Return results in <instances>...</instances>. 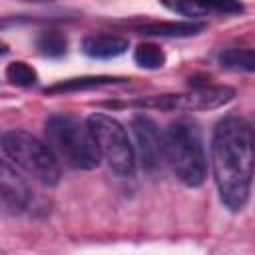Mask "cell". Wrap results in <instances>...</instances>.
<instances>
[{"label": "cell", "mask_w": 255, "mask_h": 255, "mask_svg": "<svg viewBox=\"0 0 255 255\" xmlns=\"http://www.w3.org/2000/svg\"><path fill=\"white\" fill-rule=\"evenodd\" d=\"M235 98L229 86H213L207 82L191 86L189 94H177V110H217Z\"/></svg>", "instance_id": "ba28073f"}, {"label": "cell", "mask_w": 255, "mask_h": 255, "mask_svg": "<svg viewBox=\"0 0 255 255\" xmlns=\"http://www.w3.org/2000/svg\"><path fill=\"white\" fill-rule=\"evenodd\" d=\"M6 80L18 88H32L38 82V72L30 64L16 60L6 66Z\"/></svg>", "instance_id": "2e32d148"}, {"label": "cell", "mask_w": 255, "mask_h": 255, "mask_svg": "<svg viewBox=\"0 0 255 255\" xmlns=\"http://www.w3.org/2000/svg\"><path fill=\"white\" fill-rule=\"evenodd\" d=\"M161 4L187 20H199L211 14H239L245 10L241 0H161Z\"/></svg>", "instance_id": "9c48e42d"}, {"label": "cell", "mask_w": 255, "mask_h": 255, "mask_svg": "<svg viewBox=\"0 0 255 255\" xmlns=\"http://www.w3.org/2000/svg\"><path fill=\"white\" fill-rule=\"evenodd\" d=\"M34 2H44V0H34Z\"/></svg>", "instance_id": "ac0fdd59"}, {"label": "cell", "mask_w": 255, "mask_h": 255, "mask_svg": "<svg viewBox=\"0 0 255 255\" xmlns=\"http://www.w3.org/2000/svg\"><path fill=\"white\" fill-rule=\"evenodd\" d=\"M128 46V38L120 34H90L82 42V52L94 60H110L122 56Z\"/></svg>", "instance_id": "30bf717a"}, {"label": "cell", "mask_w": 255, "mask_h": 255, "mask_svg": "<svg viewBox=\"0 0 255 255\" xmlns=\"http://www.w3.org/2000/svg\"><path fill=\"white\" fill-rule=\"evenodd\" d=\"M30 203V187L22 175L0 159V213H22Z\"/></svg>", "instance_id": "52a82bcc"}, {"label": "cell", "mask_w": 255, "mask_h": 255, "mask_svg": "<svg viewBox=\"0 0 255 255\" xmlns=\"http://www.w3.org/2000/svg\"><path fill=\"white\" fill-rule=\"evenodd\" d=\"M217 62L225 70L233 72H253L255 70V54L251 48H227L217 54Z\"/></svg>", "instance_id": "4fadbf2b"}, {"label": "cell", "mask_w": 255, "mask_h": 255, "mask_svg": "<svg viewBox=\"0 0 255 255\" xmlns=\"http://www.w3.org/2000/svg\"><path fill=\"white\" fill-rule=\"evenodd\" d=\"M163 139L165 163H169L175 177L187 187H199L207 177V155L197 124L185 118L173 120Z\"/></svg>", "instance_id": "7a4b0ae2"}, {"label": "cell", "mask_w": 255, "mask_h": 255, "mask_svg": "<svg viewBox=\"0 0 255 255\" xmlns=\"http://www.w3.org/2000/svg\"><path fill=\"white\" fill-rule=\"evenodd\" d=\"M36 48L46 58H60L68 50V40L58 30H44L36 38Z\"/></svg>", "instance_id": "5bb4252c"}, {"label": "cell", "mask_w": 255, "mask_h": 255, "mask_svg": "<svg viewBox=\"0 0 255 255\" xmlns=\"http://www.w3.org/2000/svg\"><path fill=\"white\" fill-rule=\"evenodd\" d=\"M126 78H116V76H82V78H68L62 82H56L54 86L46 88L48 96H58V94H70V92H84V90H96L104 86H114V84H124Z\"/></svg>", "instance_id": "7c38bea8"}, {"label": "cell", "mask_w": 255, "mask_h": 255, "mask_svg": "<svg viewBox=\"0 0 255 255\" xmlns=\"http://www.w3.org/2000/svg\"><path fill=\"white\" fill-rule=\"evenodd\" d=\"M211 165L221 203L229 211H241L253 181V129L245 118L227 116L215 126Z\"/></svg>", "instance_id": "6da1fadb"}, {"label": "cell", "mask_w": 255, "mask_h": 255, "mask_svg": "<svg viewBox=\"0 0 255 255\" xmlns=\"http://www.w3.org/2000/svg\"><path fill=\"white\" fill-rule=\"evenodd\" d=\"M46 145L58 161L72 169H94L100 165V153L88 124L70 114H54L44 124Z\"/></svg>", "instance_id": "3957f363"}, {"label": "cell", "mask_w": 255, "mask_h": 255, "mask_svg": "<svg viewBox=\"0 0 255 255\" xmlns=\"http://www.w3.org/2000/svg\"><path fill=\"white\" fill-rule=\"evenodd\" d=\"M86 124L94 135L100 159H104L116 175L133 177L137 159L126 128L108 114H92L86 120Z\"/></svg>", "instance_id": "5b68a950"}, {"label": "cell", "mask_w": 255, "mask_h": 255, "mask_svg": "<svg viewBox=\"0 0 255 255\" xmlns=\"http://www.w3.org/2000/svg\"><path fill=\"white\" fill-rule=\"evenodd\" d=\"M2 149L20 169H24L38 183L46 187H54L60 183V161L56 159L52 149L36 135L24 129H10L2 135Z\"/></svg>", "instance_id": "277c9868"}, {"label": "cell", "mask_w": 255, "mask_h": 255, "mask_svg": "<svg viewBox=\"0 0 255 255\" xmlns=\"http://www.w3.org/2000/svg\"><path fill=\"white\" fill-rule=\"evenodd\" d=\"M6 52H8V46H6L4 42H0V56H4Z\"/></svg>", "instance_id": "e0dca14e"}, {"label": "cell", "mask_w": 255, "mask_h": 255, "mask_svg": "<svg viewBox=\"0 0 255 255\" xmlns=\"http://www.w3.org/2000/svg\"><path fill=\"white\" fill-rule=\"evenodd\" d=\"M205 28L203 22L185 20V22H147L137 28V32L147 36H161V38H187L195 36Z\"/></svg>", "instance_id": "8fae6325"}, {"label": "cell", "mask_w": 255, "mask_h": 255, "mask_svg": "<svg viewBox=\"0 0 255 255\" xmlns=\"http://www.w3.org/2000/svg\"><path fill=\"white\" fill-rule=\"evenodd\" d=\"M131 131H133V137H135V143H133L135 159H139L141 167L147 173H159L163 169V165H165V139H163V131L145 114L133 116Z\"/></svg>", "instance_id": "8992f818"}, {"label": "cell", "mask_w": 255, "mask_h": 255, "mask_svg": "<svg viewBox=\"0 0 255 255\" xmlns=\"http://www.w3.org/2000/svg\"><path fill=\"white\" fill-rule=\"evenodd\" d=\"M165 52L151 42H143L133 52V62L143 70H159L165 66Z\"/></svg>", "instance_id": "9a60e30c"}]
</instances>
